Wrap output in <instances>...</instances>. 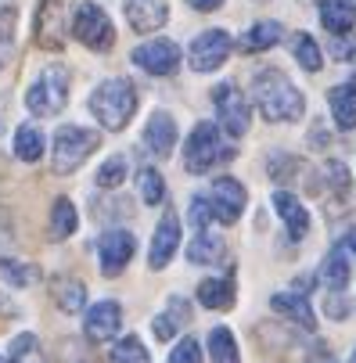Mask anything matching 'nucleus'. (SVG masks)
Masks as SVG:
<instances>
[{"instance_id":"obj_10","label":"nucleus","mask_w":356,"mask_h":363,"mask_svg":"<svg viewBox=\"0 0 356 363\" xmlns=\"http://www.w3.org/2000/svg\"><path fill=\"white\" fill-rule=\"evenodd\" d=\"M213 105L220 112V123L230 137H241L248 130V101L241 97V90L234 83H220L213 90Z\"/></svg>"},{"instance_id":"obj_8","label":"nucleus","mask_w":356,"mask_h":363,"mask_svg":"<svg viewBox=\"0 0 356 363\" xmlns=\"http://www.w3.org/2000/svg\"><path fill=\"white\" fill-rule=\"evenodd\" d=\"M230 36L223 33V29H209V33H201L194 43H191V69L194 72H213V69H220L227 58H230Z\"/></svg>"},{"instance_id":"obj_34","label":"nucleus","mask_w":356,"mask_h":363,"mask_svg":"<svg viewBox=\"0 0 356 363\" xmlns=\"http://www.w3.org/2000/svg\"><path fill=\"white\" fill-rule=\"evenodd\" d=\"M11 363H40V345L33 335H18L11 342Z\"/></svg>"},{"instance_id":"obj_24","label":"nucleus","mask_w":356,"mask_h":363,"mask_svg":"<svg viewBox=\"0 0 356 363\" xmlns=\"http://www.w3.org/2000/svg\"><path fill=\"white\" fill-rule=\"evenodd\" d=\"M321 281H324V288H331V291H338V288H345V284H349V259L342 255V248H335V252L324 259V267H321Z\"/></svg>"},{"instance_id":"obj_7","label":"nucleus","mask_w":356,"mask_h":363,"mask_svg":"<svg viewBox=\"0 0 356 363\" xmlns=\"http://www.w3.org/2000/svg\"><path fill=\"white\" fill-rule=\"evenodd\" d=\"M133 234L130 230H105L97 241V259H101V274L105 277H119L126 270V263L133 259Z\"/></svg>"},{"instance_id":"obj_33","label":"nucleus","mask_w":356,"mask_h":363,"mask_svg":"<svg viewBox=\"0 0 356 363\" xmlns=\"http://www.w3.org/2000/svg\"><path fill=\"white\" fill-rule=\"evenodd\" d=\"M0 277H4L11 288H26L40 274H36V267H22V263H15V259H0Z\"/></svg>"},{"instance_id":"obj_36","label":"nucleus","mask_w":356,"mask_h":363,"mask_svg":"<svg viewBox=\"0 0 356 363\" xmlns=\"http://www.w3.org/2000/svg\"><path fill=\"white\" fill-rule=\"evenodd\" d=\"M213 220V205L206 201V198H194V205H191V223L194 227H206Z\"/></svg>"},{"instance_id":"obj_25","label":"nucleus","mask_w":356,"mask_h":363,"mask_svg":"<svg viewBox=\"0 0 356 363\" xmlns=\"http://www.w3.org/2000/svg\"><path fill=\"white\" fill-rule=\"evenodd\" d=\"M15 155L22 162H36L40 155H43V133L36 126H18L15 133Z\"/></svg>"},{"instance_id":"obj_38","label":"nucleus","mask_w":356,"mask_h":363,"mask_svg":"<svg viewBox=\"0 0 356 363\" xmlns=\"http://www.w3.org/2000/svg\"><path fill=\"white\" fill-rule=\"evenodd\" d=\"M151 328H155L159 338H169V335H173V320H169V317H155V324H151Z\"/></svg>"},{"instance_id":"obj_2","label":"nucleus","mask_w":356,"mask_h":363,"mask_svg":"<svg viewBox=\"0 0 356 363\" xmlns=\"http://www.w3.org/2000/svg\"><path fill=\"white\" fill-rule=\"evenodd\" d=\"M90 112L97 116V123L119 133L130 126L133 112H137V90L133 83L126 79H109V83H101L94 94H90Z\"/></svg>"},{"instance_id":"obj_14","label":"nucleus","mask_w":356,"mask_h":363,"mask_svg":"<svg viewBox=\"0 0 356 363\" xmlns=\"http://www.w3.org/2000/svg\"><path fill=\"white\" fill-rule=\"evenodd\" d=\"M144 144L155 159H169L173 155V144H177V123L166 116V112H155L144 126Z\"/></svg>"},{"instance_id":"obj_15","label":"nucleus","mask_w":356,"mask_h":363,"mask_svg":"<svg viewBox=\"0 0 356 363\" xmlns=\"http://www.w3.org/2000/svg\"><path fill=\"white\" fill-rule=\"evenodd\" d=\"M62 0H40V15H36V43L47 50L62 47Z\"/></svg>"},{"instance_id":"obj_12","label":"nucleus","mask_w":356,"mask_h":363,"mask_svg":"<svg viewBox=\"0 0 356 363\" xmlns=\"http://www.w3.org/2000/svg\"><path fill=\"white\" fill-rule=\"evenodd\" d=\"M119 324H123V309L119 302H97L87 309V320H83V331L90 342H112L119 335Z\"/></svg>"},{"instance_id":"obj_6","label":"nucleus","mask_w":356,"mask_h":363,"mask_svg":"<svg viewBox=\"0 0 356 363\" xmlns=\"http://www.w3.org/2000/svg\"><path fill=\"white\" fill-rule=\"evenodd\" d=\"M97 147V133L83 126H62L55 133V173H72L79 169Z\"/></svg>"},{"instance_id":"obj_40","label":"nucleus","mask_w":356,"mask_h":363,"mask_svg":"<svg viewBox=\"0 0 356 363\" xmlns=\"http://www.w3.org/2000/svg\"><path fill=\"white\" fill-rule=\"evenodd\" d=\"M187 4H191L194 11H216V8L223 4V0H187Z\"/></svg>"},{"instance_id":"obj_9","label":"nucleus","mask_w":356,"mask_h":363,"mask_svg":"<svg viewBox=\"0 0 356 363\" xmlns=\"http://www.w3.org/2000/svg\"><path fill=\"white\" fill-rule=\"evenodd\" d=\"M133 62L144 72H151V76H173L180 69V47L173 40H159L155 36V40H148V43H140L133 50Z\"/></svg>"},{"instance_id":"obj_32","label":"nucleus","mask_w":356,"mask_h":363,"mask_svg":"<svg viewBox=\"0 0 356 363\" xmlns=\"http://www.w3.org/2000/svg\"><path fill=\"white\" fill-rule=\"evenodd\" d=\"M126 169H130L126 155H112V159L97 169V187H119L126 180Z\"/></svg>"},{"instance_id":"obj_4","label":"nucleus","mask_w":356,"mask_h":363,"mask_svg":"<svg viewBox=\"0 0 356 363\" xmlns=\"http://www.w3.org/2000/svg\"><path fill=\"white\" fill-rule=\"evenodd\" d=\"M230 155H234V147H227L220 140V130L213 123H198L184 144V166H187V173H209L213 166L227 162Z\"/></svg>"},{"instance_id":"obj_35","label":"nucleus","mask_w":356,"mask_h":363,"mask_svg":"<svg viewBox=\"0 0 356 363\" xmlns=\"http://www.w3.org/2000/svg\"><path fill=\"white\" fill-rule=\"evenodd\" d=\"M169 363H201V349L194 338H184L173 352H169Z\"/></svg>"},{"instance_id":"obj_28","label":"nucleus","mask_w":356,"mask_h":363,"mask_svg":"<svg viewBox=\"0 0 356 363\" xmlns=\"http://www.w3.org/2000/svg\"><path fill=\"white\" fill-rule=\"evenodd\" d=\"M209 352H213V363H238L234 335H230L227 328H213V331H209Z\"/></svg>"},{"instance_id":"obj_23","label":"nucleus","mask_w":356,"mask_h":363,"mask_svg":"<svg viewBox=\"0 0 356 363\" xmlns=\"http://www.w3.org/2000/svg\"><path fill=\"white\" fill-rule=\"evenodd\" d=\"M274 309H277V313H288L291 320H299L302 328H313L317 320H313V309H310V302L306 298H302L299 291L295 295H274V302H270Z\"/></svg>"},{"instance_id":"obj_29","label":"nucleus","mask_w":356,"mask_h":363,"mask_svg":"<svg viewBox=\"0 0 356 363\" xmlns=\"http://www.w3.org/2000/svg\"><path fill=\"white\" fill-rule=\"evenodd\" d=\"M291 50H295V58H299V65H302V69L317 72V69L324 65L321 47H317V43H313V36H306V33H299V36L291 40Z\"/></svg>"},{"instance_id":"obj_22","label":"nucleus","mask_w":356,"mask_h":363,"mask_svg":"<svg viewBox=\"0 0 356 363\" xmlns=\"http://www.w3.org/2000/svg\"><path fill=\"white\" fill-rule=\"evenodd\" d=\"M277 40H281V22H256L238 40V47L241 50H270Z\"/></svg>"},{"instance_id":"obj_26","label":"nucleus","mask_w":356,"mask_h":363,"mask_svg":"<svg viewBox=\"0 0 356 363\" xmlns=\"http://www.w3.org/2000/svg\"><path fill=\"white\" fill-rule=\"evenodd\" d=\"M55 298H58V306L65 309V313H79L83 309V302H87V288H83V281H58L55 284Z\"/></svg>"},{"instance_id":"obj_42","label":"nucleus","mask_w":356,"mask_h":363,"mask_svg":"<svg viewBox=\"0 0 356 363\" xmlns=\"http://www.w3.org/2000/svg\"><path fill=\"white\" fill-rule=\"evenodd\" d=\"M0 363H8V359H4V356H0Z\"/></svg>"},{"instance_id":"obj_30","label":"nucleus","mask_w":356,"mask_h":363,"mask_svg":"<svg viewBox=\"0 0 356 363\" xmlns=\"http://www.w3.org/2000/svg\"><path fill=\"white\" fill-rule=\"evenodd\" d=\"M223 252V241L220 238H213V234H198L191 245H187V259H191V263H213V259Z\"/></svg>"},{"instance_id":"obj_31","label":"nucleus","mask_w":356,"mask_h":363,"mask_svg":"<svg viewBox=\"0 0 356 363\" xmlns=\"http://www.w3.org/2000/svg\"><path fill=\"white\" fill-rule=\"evenodd\" d=\"M109 359H112V363H151L148 349H144V345H140V338H133V335H126L123 342H116Z\"/></svg>"},{"instance_id":"obj_39","label":"nucleus","mask_w":356,"mask_h":363,"mask_svg":"<svg viewBox=\"0 0 356 363\" xmlns=\"http://www.w3.org/2000/svg\"><path fill=\"white\" fill-rule=\"evenodd\" d=\"M335 55H338L342 62H349V58L356 55V40H349V43H335Z\"/></svg>"},{"instance_id":"obj_11","label":"nucleus","mask_w":356,"mask_h":363,"mask_svg":"<svg viewBox=\"0 0 356 363\" xmlns=\"http://www.w3.org/2000/svg\"><path fill=\"white\" fill-rule=\"evenodd\" d=\"M209 205H213V216L220 223H238V216L245 213V187L238 180H230V177H220L213 184Z\"/></svg>"},{"instance_id":"obj_16","label":"nucleus","mask_w":356,"mask_h":363,"mask_svg":"<svg viewBox=\"0 0 356 363\" xmlns=\"http://www.w3.org/2000/svg\"><path fill=\"white\" fill-rule=\"evenodd\" d=\"M177 245H180V223H177V216L169 213L162 223H159V230H155V238H151V270H162L169 259H173V252H177Z\"/></svg>"},{"instance_id":"obj_13","label":"nucleus","mask_w":356,"mask_h":363,"mask_svg":"<svg viewBox=\"0 0 356 363\" xmlns=\"http://www.w3.org/2000/svg\"><path fill=\"white\" fill-rule=\"evenodd\" d=\"M123 11L133 33H151V29H162L169 18L166 0H123Z\"/></svg>"},{"instance_id":"obj_1","label":"nucleus","mask_w":356,"mask_h":363,"mask_svg":"<svg viewBox=\"0 0 356 363\" xmlns=\"http://www.w3.org/2000/svg\"><path fill=\"white\" fill-rule=\"evenodd\" d=\"M252 97H256L260 112L274 123H291V119L302 116V108H306L299 86H291V79L281 69L256 72V79H252Z\"/></svg>"},{"instance_id":"obj_21","label":"nucleus","mask_w":356,"mask_h":363,"mask_svg":"<svg viewBox=\"0 0 356 363\" xmlns=\"http://www.w3.org/2000/svg\"><path fill=\"white\" fill-rule=\"evenodd\" d=\"M76 227H79L76 205H72L69 198H58L55 209H50V238H55V241H65V238L76 234Z\"/></svg>"},{"instance_id":"obj_19","label":"nucleus","mask_w":356,"mask_h":363,"mask_svg":"<svg viewBox=\"0 0 356 363\" xmlns=\"http://www.w3.org/2000/svg\"><path fill=\"white\" fill-rule=\"evenodd\" d=\"M328 105H331L335 123H338L342 130H352V126H356V83H338V86H331Z\"/></svg>"},{"instance_id":"obj_43","label":"nucleus","mask_w":356,"mask_h":363,"mask_svg":"<svg viewBox=\"0 0 356 363\" xmlns=\"http://www.w3.org/2000/svg\"><path fill=\"white\" fill-rule=\"evenodd\" d=\"M352 363H356V352H352Z\"/></svg>"},{"instance_id":"obj_41","label":"nucleus","mask_w":356,"mask_h":363,"mask_svg":"<svg viewBox=\"0 0 356 363\" xmlns=\"http://www.w3.org/2000/svg\"><path fill=\"white\" fill-rule=\"evenodd\" d=\"M345 245H349V248L356 252V230H349V238H345Z\"/></svg>"},{"instance_id":"obj_18","label":"nucleus","mask_w":356,"mask_h":363,"mask_svg":"<svg viewBox=\"0 0 356 363\" xmlns=\"http://www.w3.org/2000/svg\"><path fill=\"white\" fill-rule=\"evenodd\" d=\"M321 22L335 36H345L356 26V0H321Z\"/></svg>"},{"instance_id":"obj_27","label":"nucleus","mask_w":356,"mask_h":363,"mask_svg":"<svg viewBox=\"0 0 356 363\" xmlns=\"http://www.w3.org/2000/svg\"><path fill=\"white\" fill-rule=\"evenodd\" d=\"M137 187H140V198H144L148 205H159V201L166 198V180H162L159 169H151V166H144V169L137 173Z\"/></svg>"},{"instance_id":"obj_3","label":"nucleus","mask_w":356,"mask_h":363,"mask_svg":"<svg viewBox=\"0 0 356 363\" xmlns=\"http://www.w3.org/2000/svg\"><path fill=\"white\" fill-rule=\"evenodd\" d=\"M65 105H69V69L47 65L26 90V108L33 116H58Z\"/></svg>"},{"instance_id":"obj_37","label":"nucleus","mask_w":356,"mask_h":363,"mask_svg":"<svg viewBox=\"0 0 356 363\" xmlns=\"http://www.w3.org/2000/svg\"><path fill=\"white\" fill-rule=\"evenodd\" d=\"M169 317H173V324L191 320V306H187V298H180V295H173V298H169Z\"/></svg>"},{"instance_id":"obj_5","label":"nucleus","mask_w":356,"mask_h":363,"mask_svg":"<svg viewBox=\"0 0 356 363\" xmlns=\"http://www.w3.org/2000/svg\"><path fill=\"white\" fill-rule=\"evenodd\" d=\"M72 36L79 43H87L90 50H109L116 43V29L112 18L105 15V8H97L94 0H83L72 15Z\"/></svg>"},{"instance_id":"obj_20","label":"nucleus","mask_w":356,"mask_h":363,"mask_svg":"<svg viewBox=\"0 0 356 363\" xmlns=\"http://www.w3.org/2000/svg\"><path fill=\"white\" fill-rule=\"evenodd\" d=\"M198 302L206 309H230L234 306V284L223 277H209L198 284Z\"/></svg>"},{"instance_id":"obj_17","label":"nucleus","mask_w":356,"mask_h":363,"mask_svg":"<svg viewBox=\"0 0 356 363\" xmlns=\"http://www.w3.org/2000/svg\"><path fill=\"white\" fill-rule=\"evenodd\" d=\"M274 209H277V216L288 223V234H291V238H306V230H310V213L302 209V201H299L295 194L277 191V194H274Z\"/></svg>"}]
</instances>
